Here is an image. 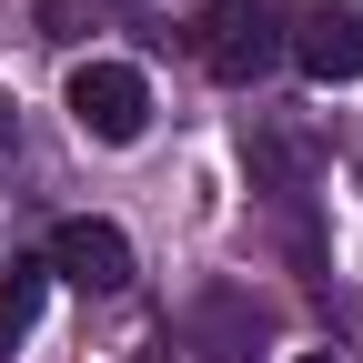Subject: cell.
<instances>
[{
	"label": "cell",
	"mask_w": 363,
	"mask_h": 363,
	"mask_svg": "<svg viewBox=\"0 0 363 363\" xmlns=\"http://www.w3.org/2000/svg\"><path fill=\"white\" fill-rule=\"evenodd\" d=\"M40 293H51V272H40V262H11V272H0V363H11V343L40 323Z\"/></svg>",
	"instance_id": "cell-7"
},
{
	"label": "cell",
	"mask_w": 363,
	"mask_h": 363,
	"mask_svg": "<svg viewBox=\"0 0 363 363\" xmlns=\"http://www.w3.org/2000/svg\"><path fill=\"white\" fill-rule=\"evenodd\" d=\"M293 363H343V353H293Z\"/></svg>",
	"instance_id": "cell-8"
},
{
	"label": "cell",
	"mask_w": 363,
	"mask_h": 363,
	"mask_svg": "<svg viewBox=\"0 0 363 363\" xmlns=\"http://www.w3.org/2000/svg\"><path fill=\"white\" fill-rule=\"evenodd\" d=\"M272 61H293V0H202V71L252 91Z\"/></svg>",
	"instance_id": "cell-1"
},
{
	"label": "cell",
	"mask_w": 363,
	"mask_h": 363,
	"mask_svg": "<svg viewBox=\"0 0 363 363\" xmlns=\"http://www.w3.org/2000/svg\"><path fill=\"white\" fill-rule=\"evenodd\" d=\"M71 121L91 131V142H142V121H152V81L131 71V61H81L71 71Z\"/></svg>",
	"instance_id": "cell-3"
},
{
	"label": "cell",
	"mask_w": 363,
	"mask_h": 363,
	"mask_svg": "<svg viewBox=\"0 0 363 363\" xmlns=\"http://www.w3.org/2000/svg\"><path fill=\"white\" fill-rule=\"evenodd\" d=\"M293 61L313 81H363V0H313L293 21Z\"/></svg>",
	"instance_id": "cell-6"
},
{
	"label": "cell",
	"mask_w": 363,
	"mask_h": 363,
	"mask_svg": "<svg viewBox=\"0 0 363 363\" xmlns=\"http://www.w3.org/2000/svg\"><path fill=\"white\" fill-rule=\"evenodd\" d=\"M0 142H11V101H0Z\"/></svg>",
	"instance_id": "cell-9"
},
{
	"label": "cell",
	"mask_w": 363,
	"mask_h": 363,
	"mask_svg": "<svg viewBox=\"0 0 363 363\" xmlns=\"http://www.w3.org/2000/svg\"><path fill=\"white\" fill-rule=\"evenodd\" d=\"M182 333H192V353H202V363H252V353L272 343V303H262V293H242V283H202V293H192V313H182Z\"/></svg>",
	"instance_id": "cell-2"
},
{
	"label": "cell",
	"mask_w": 363,
	"mask_h": 363,
	"mask_svg": "<svg viewBox=\"0 0 363 363\" xmlns=\"http://www.w3.org/2000/svg\"><path fill=\"white\" fill-rule=\"evenodd\" d=\"M40 272H61V283H81V293H121L131 283V233L101 222V212H71L51 233V262H40Z\"/></svg>",
	"instance_id": "cell-5"
},
{
	"label": "cell",
	"mask_w": 363,
	"mask_h": 363,
	"mask_svg": "<svg viewBox=\"0 0 363 363\" xmlns=\"http://www.w3.org/2000/svg\"><path fill=\"white\" fill-rule=\"evenodd\" d=\"M242 162H252V182H262L272 202H303L313 172H323V142H313L303 121H283V111H252L242 121Z\"/></svg>",
	"instance_id": "cell-4"
}]
</instances>
